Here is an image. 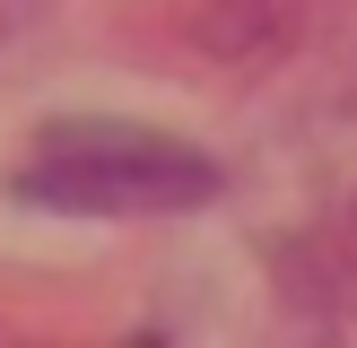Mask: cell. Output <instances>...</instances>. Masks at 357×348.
Masks as SVG:
<instances>
[{
	"instance_id": "obj_1",
	"label": "cell",
	"mask_w": 357,
	"mask_h": 348,
	"mask_svg": "<svg viewBox=\"0 0 357 348\" xmlns=\"http://www.w3.org/2000/svg\"><path fill=\"white\" fill-rule=\"evenodd\" d=\"M218 157L139 122H44L26 166L9 174L26 209H61V218H174L218 200Z\"/></svg>"
},
{
	"instance_id": "obj_2",
	"label": "cell",
	"mask_w": 357,
	"mask_h": 348,
	"mask_svg": "<svg viewBox=\"0 0 357 348\" xmlns=\"http://www.w3.org/2000/svg\"><path fill=\"white\" fill-rule=\"evenodd\" d=\"M323 0H183V35L209 61H279L305 44Z\"/></svg>"
},
{
	"instance_id": "obj_3",
	"label": "cell",
	"mask_w": 357,
	"mask_h": 348,
	"mask_svg": "<svg viewBox=\"0 0 357 348\" xmlns=\"http://www.w3.org/2000/svg\"><path fill=\"white\" fill-rule=\"evenodd\" d=\"M26 9H35V0H0V44H9L17 26H26Z\"/></svg>"
}]
</instances>
